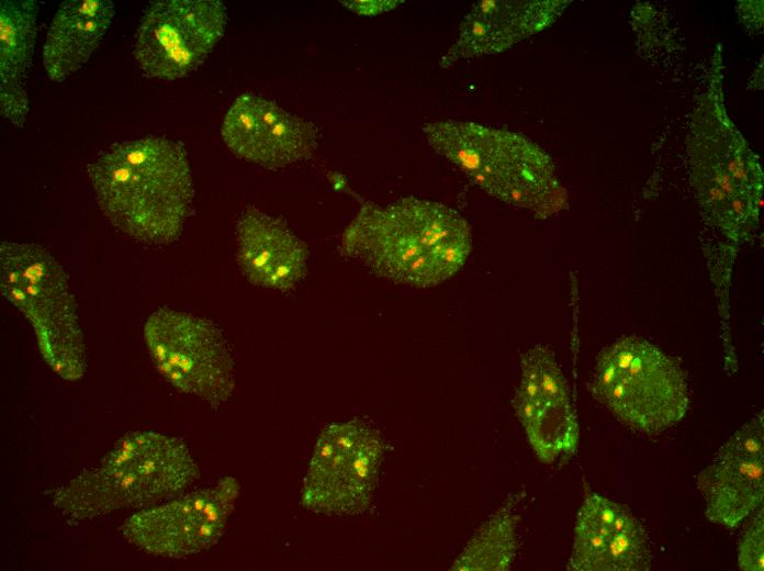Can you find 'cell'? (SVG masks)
Wrapping results in <instances>:
<instances>
[{
	"instance_id": "1",
	"label": "cell",
	"mask_w": 764,
	"mask_h": 571,
	"mask_svg": "<svg viewBox=\"0 0 764 571\" xmlns=\"http://www.w3.org/2000/svg\"><path fill=\"white\" fill-rule=\"evenodd\" d=\"M94 199L117 231L143 244L179 238L194 199L182 144L165 136L115 142L87 165Z\"/></svg>"
},
{
	"instance_id": "2",
	"label": "cell",
	"mask_w": 764,
	"mask_h": 571,
	"mask_svg": "<svg viewBox=\"0 0 764 571\" xmlns=\"http://www.w3.org/2000/svg\"><path fill=\"white\" fill-rule=\"evenodd\" d=\"M472 250L471 229L454 209L403 198L362 204L345 228L340 254L397 284L429 288L454 276Z\"/></svg>"
},
{
	"instance_id": "3",
	"label": "cell",
	"mask_w": 764,
	"mask_h": 571,
	"mask_svg": "<svg viewBox=\"0 0 764 571\" xmlns=\"http://www.w3.org/2000/svg\"><path fill=\"white\" fill-rule=\"evenodd\" d=\"M199 477L186 444L158 432L124 434L100 462L48 492L66 519L86 523L179 496Z\"/></svg>"
},
{
	"instance_id": "4",
	"label": "cell",
	"mask_w": 764,
	"mask_h": 571,
	"mask_svg": "<svg viewBox=\"0 0 764 571\" xmlns=\"http://www.w3.org/2000/svg\"><path fill=\"white\" fill-rule=\"evenodd\" d=\"M423 133L437 154L491 197L542 219L565 208L568 194L552 159L526 136L456 120L427 123Z\"/></svg>"
},
{
	"instance_id": "5",
	"label": "cell",
	"mask_w": 764,
	"mask_h": 571,
	"mask_svg": "<svg viewBox=\"0 0 764 571\" xmlns=\"http://www.w3.org/2000/svg\"><path fill=\"white\" fill-rule=\"evenodd\" d=\"M688 157L690 182L708 220L730 238L745 237L760 215L762 168L717 97L705 96L695 110Z\"/></svg>"
},
{
	"instance_id": "6",
	"label": "cell",
	"mask_w": 764,
	"mask_h": 571,
	"mask_svg": "<svg viewBox=\"0 0 764 571\" xmlns=\"http://www.w3.org/2000/svg\"><path fill=\"white\" fill-rule=\"evenodd\" d=\"M1 293L30 322L45 363L65 381L86 373L77 303L59 262L41 245L2 242Z\"/></svg>"
},
{
	"instance_id": "7",
	"label": "cell",
	"mask_w": 764,
	"mask_h": 571,
	"mask_svg": "<svg viewBox=\"0 0 764 571\" xmlns=\"http://www.w3.org/2000/svg\"><path fill=\"white\" fill-rule=\"evenodd\" d=\"M592 390L622 423L645 434L675 425L689 404L679 365L636 336L618 339L600 351Z\"/></svg>"
},
{
	"instance_id": "8",
	"label": "cell",
	"mask_w": 764,
	"mask_h": 571,
	"mask_svg": "<svg viewBox=\"0 0 764 571\" xmlns=\"http://www.w3.org/2000/svg\"><path fill=\"white\" fill-rule=\"evenodd\" d=\"M143 333L153 363L175 389L214 408L232 396L235 361L222 331L213 322L160 307L148 316Z\"/></svg>"
},
{
	"instance_id": "9",
	"label": "cell",
	"mask_w": 764,
	"mask_h": 571,
	"mask_svg": "<svg viewBox=\"0 0 764 571\" xmlns=\"http://www.w3.org/2000/svg\"><path fill=\"white\" fill-rule=\"evenodd\" d=\"M383 458L377 429L353 418L319 434L301 492L307 511L328 516L363 513L370 506Z\"/></svg>"
},
{
	"instance_id": "10",
	"label": "cell",
	"mask_w": 764,
	"mask_h": 571,
	"mask_svg": "<svg viewBox=\"0 0 764 571\" xmlns=\"http://www.w3.org/2000/svg\"><path fill=\"white\" fill-rule=\"evenodd\" d=\"M226 24V8L218 0L150 2L136 31L135 60L148 77H184L205 60Z\"/></svg>"
},
{
	"instance_id": "11",
	"label": "cell",
	"mask_w": 764,
	"mask_h": 571,
	"mask_svg": "<svg viewBox=\"0 0 764 571\" xmlns=\"http://www.w3.org/2000/svg\"><path fill=\"white\" fill-rule=\"evenodd\" d=\"M240 485L223 477L213 485L143 508L121 527L123 537L146 553L182 558L210 549L225 533Z\"/></svg>"
},
{
	"instance_id": "12",
	"label": "cell",
	"mask_w": 764,
	"mask_h": 571,
	"mask_svg": "<svg viewBox=\"0 0 764 571\" xmlns=\"http://www.w3.org/2000/svg\"><path fill=\"white\" fill-rule=\"evenodd\" d=\"M221 134L235 156L267 168L306 160L318 145L315 125L255 93L235 99Z\"/></svg>"
},
{
	"instance_id": "13",
	"label": "cell",
	"mask_w": 764,
	"mask_h": 571,
	"mask_svg": "<svg viewBox=\"0 0 764 571\" xmlns=\"http://www.w3.org/2000/svg\"><path fill=\"white\" fill-rule=\"evenodd\" d=\"M235 238L238 266L250 283L289 291L305 276L307 247L279 219L249 206L236 221Z\"/></svg>"
},
{
	"instance_id": "14",
	"label": "cell",
	"mask_w": 764,
	"mask_h": 571,
	"mask_svg": "<svg viewBox=\"0 0 764 571\" xmlns=\"http://www.w3.org/2000/svg\"><path fill=\"white\" fill-rule=\"evenodd\" d=\"M565 1H480L465 14L441 67L462 58L496 54L550 25Z\"/></svg>"
},
{
	"instance_id": "15",
	"label": "cell",
	"mask_w": 764,
	"mask_h": 571,
	"mask_svg": "<svg viewBox=\"0 0 764 571\" xmlns=\"http://www.w3.org/2000/svg\"><path fill=\"white\" fill-rule=\"evenodd\" d=\"M108 0H70L58 7L43 47L49 80L61 82L83 66L101 43L114 18Z\"/></svg>"
},
{
	"instance_id": "16",
	"label": "cell",
	"mask_w": 764,
	"mask_h": 571,
	"mask_svg": "<svg viewBox=\"0 0 764 571\" xmlns=\"http://www.w3.org/2000/svg\"><path fill=\"white\" fill-rule=\"evenodd\" d=\"M37 12L33 0L0 3V108L18 127L23 126L29 112L25 83L35 49Z\"/></svg>"
},
{
	"instance_id": "17",
	"label": "cell",
	"mask_w": 764,
	"mask_h": 571,
	"mask_svg": "<svg viewBox=\"0 0 764 571\" xmlns=\"http://www.w3.org/2000/svg\"><path fill=\"white\" fill-rule=\"evenodd\" d=\"M763 458L717 452L697 477L709 520L735 528L763 502Z\"/></svg>"
},
{
	"instance_id": "18",
	"label": "cell",
	"mask_w": 764,
	"mask_h": 571,
	"mask_svg": "<svg viewBox=\"0 0 764 571\" xmlns=\"http://www.w3.org/2000/svg\"><path fill=\"white\" fill-rule=\"evenodd\" d=\"M513 406L541 461L551 463L574 452L578 428L570 394L543 393L520 380Z\"/></svg>"
},
{
	"instance_id": "19",
	"label": "cell",
	"mask_w": 764,
	"mask_h": 571,
	"mask_svg": "<svg viewBox=\"0 0 764 571\" xmlns=\"http://www.w3.org/2000/svg\"><path fill=\"white\" fill-rule=\"evenodd\" d=\"M517 520L509 500L474 533L451 570H509L518 549Z\"/></svg>"
},
{
	"instance_id": "20",
	"label": "cell",
	"mask_w": 764,
	"mask_h": 571,
	"mask_svg": "<svg viewBox=\"0 0 764 571\" xmlns=\"http://www.w3.org/2000/svg\"><path fill=\"white\" fill-rule=\"evenodd\" d=\"M623 508L595 493L584 500L576 516L569 570L605 571L607 545Z\"/></svg>"
},
{
	"instance_id": "21",
	"label": "cell",
	"mask_w": 764,
	"mask_h": 571,
	"mask_svg": "<svg viewBox=\"0 0 764 571\" xmlns=\"http://www.w3.org/2000/svg\"><path fill=\"white\" fill-rule=\"evenodd\" d=\"M651 564L647 533L625 507L607 545L605 571H641L649 570Z\"/></svg>"
},
{
	"instance_id": "22",
	"label": "cell",
	"mask_w": 764,
	"mask_h": 571,
	"mask_svg": "<svg viewBox=\"0 0 764 571\" xmlns=\"http://www.w3.org/2000/svg\"><path fill=\"white\" fill-rule=\"evenodd\" d=\"M723 455L763 458L764 423L763 412L738 429L718 451Z\"/></svg>"
},
{
	"instance_id": "23",
	"label": "cell",
	"mask_w": 764,
	"mask_h": 571,
	"mask_svg": "<svg viewBox=\"0 0 764 571\" xmlns=\"http://www.w3.org/2000/svg\"><path fill=\"white\" fill-rule=\"evenodd\" d=\"M738 562L740 569L744 571H763L764 569L763 508L742 535L738 549Z\"/></svg>"
},
{
	"instance_id": "24",
	"label": "cell",
	"mask_w": 764,
	"mask_h": 571,
	"mask_svg": "<svg viewBox=\"0 0 764 571\" xmlns=\"http://www.w3.org/2000/svg\"><path fill=\"white\" fill-rule=\"evenodd\" d=\"M341 3L358 14L373 15L390 11L402 1H341Z\"/></svg>"
}]
</instances>
